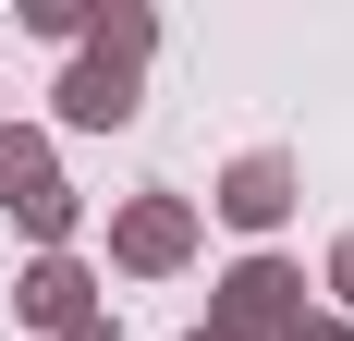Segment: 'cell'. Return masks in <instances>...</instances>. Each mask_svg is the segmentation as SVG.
I'll use <instances>...</instances> for the list:
<instances>
[{"label": "cell", "instance_id": "7a4b0ae2", "mask_svg": "<svg viewBox=\"0 0 354 341\" xmlns=\"http://www.w3.org/2000/svg\"><path fill=\"white\" fill-rule=\"evenodd\" d=\"M281 317H293V269H281V256L232 269V305H220V341H269Z\"/></svg>", "mask_w": 354, "mask_h": 341}, {"label": "cell", "instance_id": "8992f818", "mask_svg": "<svg viewBox=\"0 0 354 341\" xmlns=\"http://www.w3.org/2000/svg\"><path fill=\"white\" fill-rule=\"evenodd\" d=\"M62 110H73V122H122V110H135V73H122V61H86L62 86Z\"/></svg>", "mask_w": 354, "mask_h": 341}, {"label": "cell", "instance_id": "3957f363", "mask_svg": "<svg viewBox=\"0 0 354 341\" xmlns=\"http://www.w3.org/2000/svg\"><path fill=\"white\" fill-rule=\"evenodd\" d=\"M281 207H293V159H245L232 183H220V220H245V232H269Z\"/></svg>", "mask_w": 354, "mask_h": 341}, {"label": "cell", "instance_id": "52a82bcc", "mask_svg": "<svg viewBox=\"0 0 354 341\" xmlns=\"http://www.w3.org/2000/svg\"><path fill=\"white\" fill-rule=\"evenodd\" d=\"M330 293H342V305H354V244H342V256H330Z\"/></svg>", "mask_w": 354, "mask_h": 341}, {"label": "cell", "instance_id": "5b68a950", "mask_svg": "<svg viewBox=\"0 0 354 341\" xmlns=\"http://www.w3.org/2000/svg\"><path fill=\"white\" fill-rule=\"evenodd\" d=\"M25 317H37V329H86V269H73V256H49V269L25 280Z\"/></svg>", "mask_w": 354, "mask_h": 341}, {"label": "cell", "instance_id": "6da1fadb", "mask_svg": "<svg viewBox=\"0 0 354 341\" xmlns=\"http://www.w3.org/2000/svg\"><path fill=\"white\" fill-rule=\"evenodd\" d=\"M0 207H25V232H73V195L49 183L37 135H0Z\"/></svg>", "mask_w": 354, "mask_h": 341}, {"label": "cell", "instance_id": "277c9868", "mask_svg": "<svg viewBox=\"0 0 354 341\" xmlns=\"http://www.w3.org/2000/svg\"><path fill=\"white\" fill-rule=\"evenodd\" d=\"M183 244H196V220H183L171 195H147V207H122V256H135V269H171Z\"/></svg>", "mask_w": 354, "mask_h": 341}, {"label": "cell", "instance_id": "ba28073f", "mask_svg": "<svg viewBox=\"0 0 354 341\" xmlns=\"http://www.w3.org/2000/svg\"><path fill=\"white\" fill-rule=\"evenodd\" d=\"M73 341H122V329H110V317H86V329H73Z\"/></svg>", "mask_w": 354, "mask_h": 341}, {"label": "cell", "instance_id": "9c48e42d", "mask_svg": "<svg viewBox=\"0 0 354 341\" xmlns=\"http://www.w3.org/2000/svg\"><path fill=\"white\" fill-rule=\"evenodd\" d=\"M196 341H220V329H196Z\"/></svg>", "mask_w": 354, "mask_h": 341}]
</instances>
